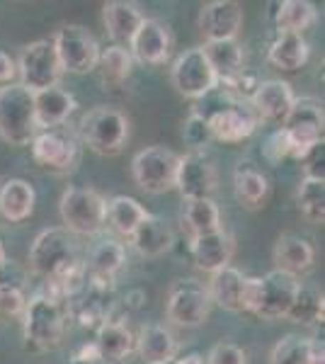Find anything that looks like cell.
<instances>
[{"label": "cell", "instance_id": "obj_1", "mask_svg": "<svg viewBox=\"0 0 325 364\" xmlns=\"http://www.w3.org/2000/svg\"><path fill=\"white\" fill-rule=\"evenodd\" d=\"M66 304L46 289H39L27 299L25 314H22V331H25L27 345H32L34 350L58 348L66 336Z\"/></svg>", "mask_w": 325, "mask_h": 364}, {"label": "cell", "instance_id": "obj_2", "mask_svg": "<svg viewBox=\"0 0 325 364\" xmlns=\"http://www.w3.org/2000/svg\"><path fill=\"white\" fill-rule=\"evenodd\" d=\"M37 132L34 92L20 83L0 87V139L10 146H29Z\"/></svg>", "mask_w": 325, "mask_h": 364}, {"label": "cell", "instance_id": "obj_3", "mask_svg": "<svg viewBox=\"0 0 325 364\" xmlns=\"http://www.w3.org/2000/svg\"><path fill=\"white\" fill-rule=\"evenodd\" d=\"M75 243L66 228H44L29 248V267L46 282H56L78 265Z\"/></svg>", "mask_w": 325, "mask_h": 364}, {"label": "cell", "instance_id": "obj_4", "mask_svg": "<svg viewBox=\"0 0 325 364\" xmlns=\"http://www.w3.org/2000/svg\"><path fill=\"white\" fill-rule=\"evenodd\" d=\"M80 139L97 156H117L129 141V119L119 109L95 107L82 117Z\"/></svg>", "mask_w": 325, "mask_h": 364}, {"label": "cell", "instance_id": "obj_5", "mask_svg": "<svg viewBox=\"0 0 325 364\" xmlns=\"http://www.w3.org/2000/svg\"><path fill=\"white\" fill-rule=\"evenodd\" d=\"M58 209L66 231L78 236H95L107 221V202L90 187H68L61 195Z\"/></svg>", "mask_w": 325, "mask_h": 364}, {"label": "cell", "instance_id": "obj_6", "mask_svg": "<svg viewBox=\"0 0 325 364\" xmlns=\"http://www.w3.org/2000/svg\"><path fill=\"white\" fill-rule=\"evenodd\" d=\"M177 163H180V156L165 146H149V149L139 151L132 161L136 185L151 195H163L168 190H175Z\"/></svg>", "mask_w": 325, "mask_h": 364}, {"label": "cell", "instance_id": "obj_7", "mask_svg": "<svg viewBox=\"0 0 325 364\" xmlns=\"http://www.w3.org/2000/svg\"><path fill=\"white\" fill-rule=\"evenodd\" d=\"M211 296L209 287L197 279H177L168 291L165 314L175 326L197 328L209 318L211 314Z\"/></svg>", "mask_w": 325, "mask_h": 364}, {"label": "cell", "instance_id": "obj_8", "mask_svg": "<svg viewBox=\"0 0 325 364\" xmlns=\"http://www.w3.org/2000/svg\"><path fill=\"white\" fill-rule=\"evenodd\" d=\"M63 70L75 75L90 73L97 66L100 58V44L92 37L90 29H85L82 25H63L56 32V37L51 39Z\"/></svg>", "mask_w": 325, "mask_h": 364}, {"label": "cell", "instance_id": "obj_9", "mask_svg": "<svg viewBox=\"0 0 325 364\" xmlns=\"http://www.w3.org/2000/svg\"><path fill=\"white\" fill-rule=\"evenodd\" d=\"M323 127H325L323 105L311 97H301V100L297 97L292 112L282 122V129L287 132L289 146H292V158L301 161L311 146L323 141Z\"/></svg>", "mask_w": 325, "mask_h": 364}, {"label": "cell", "instance_id": "obj_10", "mask_svg": "<svg viewBox=\"0 0 325 364\" xmlns=\"http://www.w3.org/2000/svg\"><path fill=\"white\" fill-rule=\"evenodd\" d=\"M66 309L68 316H73L82 328L97 331L112 316V279L95 277L87 272L80 289L66 301Z\"/></svg>", "mask_w": 325, "mask_h": 364}, {"label": "cell", "instance_id": "obj_11", "mask_svg": "<svg viewBox=\"0 0 325 364\" xmlns=\"http://www.w3.org/2000/svg\"><path fill=\"white\" fill-rule=\"evenodd\" d=\"M17 70H20V78H22L20 85H25L27 90H32V92L58 87V80H61V75H63L56 49L49 39H39V42H32L29 46H25Z\"/></svg>", "mask_w": 325, "mask_h": 364}, {"label": "cell", "instance_id": "obj_12", "mask_svg": "<svg viewBox=\"0 0 325 364\" xmlns=\"http://www.w3.org/2000/svg\"><path fill=\"white\" fill-rule=\"evenodd\" d=\"M173 85L180 95L199 100L204 97L206 92H211L218 85V78L211 68V63L206 61L202 46L197 49H187L185 54L177 56V61L173 63Z\"/></svg>", "mask_w": 325, "mask_h": 364}, {"label": "cell", "instance_id": "obj_13", "mask_svg": "<svg viewBox=\"0 0 325 364\" xmlns=\"http://www.w3.org/2000/svg\"><path fill=\"white\" fill-rule=\"evenodd\" d=\"M216 182L214 161L204 151H190L187 156H180L175 187L185 199H209L216 190Z\"/></svg>", "mask_w": 325, "mask_h": 364}, {"label": "cell", "instance_id": "obj_14", "mask_svg": "<svg viewBox=\"0 0 325 364\" xmlns=\"http://www.w3.org/2000/svg\"><path fill=\"white\" fill-rule=\"evenodd\" d=\"M301 289L299 277H292L279 269H272L270 274L260 277V309L257 318H287L289 311L294 306V299H297Z\"/></svg>", "mask_w": 325, "mask_h": 364}, {"label": "cell", "instance_id": "obj_15", "mask_svg": "<svg viewBox=\"0 0 325 364\" xmlns=\"http://www.w3.org/2000/svg\"><path fill=\"white\" fill-rule=\"evenodd\" d=\"M32 156L39 166L56 170V173H66L73 168L75 158H78V146L75 139L61 127L56 129H39L37 136L32 139Z\"/></svg>", "mask_w": 325, "mask_h": 364}, {"label": "cell", "instance_id": "obj_16", "mask_svg": "<svg viewBox=\"0 0 325 364\" xmlns=\"http://www.w3.org/2000/svg\"><path fill=\"white\" fill-rule=\"evenodd\" d=\"M206 124H209L211 139L221 141V144H240V141L252 136L260 119H257V114L252 112L250 102L235 100L228 107L211 114L209 119H206Z\"/></svg>", "mask_w": 325, "mask_h": 364}, {"label": "cell", "instance_id": "obj_17", "mask_svg": "<svg viewBox=\"0 0 325 364\" xmlns=\"http://www.w3.org/2000/svg\"><path fill=\"white\" fill-rule=\"evenodd\" d=\"M197 25L206 42L235 39L243 27V5L235 0H211L199 10Z\"/></svg>", "mask_w": 325, "mask_h": 364}, {"label": "cell", "instance_id": "obj_18", "mask_svg": "<svg viewBox=\"0 0 325 364\" xmlns=\"http://www.w3.org/2000/svg\"><path fill=\"white\" fill-rule=\"evenodd\" d=\"M170 46H173V37L168 25H163L161 20H144L129 44V54L146 66H161L168 61Z\"/></svg>", "mask_w": 325, "mask_h": 364}, {"label": "cell", "instance_id": "obj_19", "mask_svg": "<svg viewBox=\"0 0 325 364\" xmlns=\"http://www.w3.org/2000/svg\"><path fill=\"white\" fill-rule=\"evenodd\" d=\"M247 102H250L252 112L257 114V119L282 124L287 114L292 112L297 95H294L292 85L287 80H260Z\"/></svg>", "mask_w": 325, "mask_h": 364}, {"label": "cell", "instance_id": "obj_20", "mask_svg": "<svg viewBox=\"0 0 325 364\" xmlns=\"http://www.w3.org/2000/svg\"><path fill=\"white\" fill-rule=\"evenodd\" d=\"M190 250L197 267L214 274L218 269L228 267L230 255H233V240L226 231L204 233V236H192Z\"/></svg>", "mask_w": 325, "mask_h": 364}, {"label": "cell", "instance_id": "obj_21", "mask_svg": "<svg viewBox=\"0 0 325 364\" xmlns=\"http://www.w3.org/2000/svg\"><path fill=\"white\" fill-rule=\"evenodd\" d=\"M75 97L63 87H49V90L34 92V117L39 129H56L75 112Z\"/></svg>", "mask_w": 325, "mask_h": 364}, {"label": "cell", "instance_id": "obj_22", "mask_svg": "<svg viewBox=\"0 0 325 364\" xmlns=\"http://www.w3.org/2000/svg\"><path fill=\"white\" fill-rule=\"evenodd\" d=\"M102 20L107 27V34L117 42V46L122 44H132L136 29L141 27V22L146 20L141 8L136 3H127V0H112L102 8Z\"/></svg>", "mask_w": 325, "mask_h": 364}, {"label": "cell", "instance_id": "obj_23", "mask_svg": "<svg viewBox=\"0 0 325 364\" xmlns=\"http://www.w3.org/2000/svg\"><path fill=\"white\" fill-rule=\"evenodd\" d=\"M37 202V192L22 178H10L0 185V214L10 224H20L29 219Z\"/></svg>", "mask_w": 325, "mask_h": 364}, {"label": "cell", "instance_id": "obj_24", "mask_svg": "<svg viewBox=\"0 0 325 364\" xmlns=\"http://www.w3.org/2000/svg\"><path fill=\"white\" fill-rule=\"evenodd\" d=\"M134 340H136L134 348L139 350L141 360L146 364H165L173 360V357H177L175 336L165 326H158V323L144 326Z\"/></svg>", "mask_w": 325, "mask_h": 364}, {"label": "cell", "instance_id": "obj_25", "mask_svg": "<svg viewBox=\"0 0 325 364\" xmlns=\"http://www.w3.org/2000/svg\"><path fill=\"white\" fill-rule=\"evenodd\" d=\"M275 262L279 272H287L292 277L309 272L313 267V248L306 238L297 233H282L275 245Z\"/></svg>", "mask_w": 325, "mask_h": 364}, {"label": "cell", "instance_id": "obj_26", "mask_svg": "<svg viewBox=\"0 0 325 364\" xmlns=\"http://www.w3.org/2000/svg\"><path fill=\"white\" fill-rule=\"evenodd\" d=\"M97 350L102 355V362H124L134 352V336L129 331L127 321L122 318H110L97 328Z\"/></svg>", "mask_w": 325, "mask_h": 364}, {"label": "cell", "instance_id": "obj_27", "mask_svg": "<svg viewBox=\"0 0 325 364\" xmlns=\"http://www.w3.org/2000/svg\"><path fill=\"white\" fill-rule=\"evenodd\" d=\"M233 187L235 197L247 209H257L265 204L270 195V180L252 161H240L233 173Z\"/></svg>", "mask_w": 325, "mask_h": 364}, {"label": "cell", "instance_id": "obj_28", "mask_svg": "<svg viewBox=\"0 0 325 364\" xmlns=\"http://www.w3.org/2000/svg\"><path fill=\"white\" fill-rule=\"evenodd\" d=\"M323 343L301 336H284L272 348L270 364H325Z\"/></svg>", "mask_w": 325, "mask_h": 364}, {"label": "cell", "instance_id": "obj_29", "mask_svg": "<svg viewBox=\"0 0 325 364\" xmlns=\"http://www.w3.org/2000/svg\"><path fill=\"white\" fill-rule=\"evenodd\" d=\"M134 248L144 257H161L163 252L173 248V231L161 216L149 214L134 231Z\"/></svg>", "mask_w": 325, "mask_h": 364}, {"label": "cell", "instance_id": "obj_30", "mask_svg": "<svg viewBox=\"0 0 325 364\" xmlns=\"http://www.w3.org/2000/svg\"><path fill=\"white\" fill-rule=\"evenodd\" d=\"M243 284H245V274L235 267H223L218 272L211 274V282L209 287V296H211V304L216 306L226 309V311H233L238 314L240 311V299H243Z\"/></svg>", "mask_w": 325, "mask_h": 364}, {"label": "cell", "instance_id": "obj_31", "mask_svg": "<svg viewBox=\"0 0 325 364\" xmlns=\"http://www.w3.org/2000/svg\"><path fill=\"white\" fill-rule=\"evenodd\" d=\"M206 61L211 63L218 80H230L243 70V46L238 39H223V42H206L202 46Z\"/></svg>", "mask_w": 325, "mask_h": 364}, {"label": "cell", "instance_id": "obj_32", "mask_svg": "<svg viewBox=\"0 0 325 364\" xmlns=\"http://www.w3.org/2000/svg\"><path fill=\"white\" fill-rule=\"evenodd\" d=\"M132 68H134V58L129 54L127 46L112 44L107 49H100L95 70L105 87H119L132 75Z\"/></svg>", "mask_w": 325, "mask_h": 364}, {"label": "cell", "instance_id": "obj_33", "mask_svg": "<svg viewBox=\"0 0 325 364\" xmlns=\"http://www.w3.org/2000/svg\"><path fill=\"white\" fill-rule=\"evenodd\" d=\"M267 58L279 70H299L309 61V44L299 34H279L272 42Z\"/></svg>", "mask_w": 325, "mask_h": 364}, {"label": "cell", "instance_id": "obj_34", "mask_svg": "<svg viewBox=\"0 0 325 364\" xmlns=\"http://www.w3.org/2000/svg\"><path fill=\"white\" fill-rule=\"evenodd\" d=\"M316 22V5L306 0H284L277 3L275 27L279 34H299Z\"/></svg>", "mask_w": 325, "mask_h": 364}, {"label": "cell", "instance_id": "obj_35", "mask_svg": "<svg viewBox=\"0 0 325 364\" xmlns=\"http://www.w3.org/2000/svg\"><path fill=\"white\" fill-rule=\"evenodd\" d=\"M182 221L190 228L192 236H204V233L221 231V211H218L214 199H185L182 209Z\"/></svg>", "mask_w": 325, "mask_h": 364}, {"label": "cell", "instance_id": "obj_36", "mask_svg": "<svg viewBox=\"0 0 325 364\" xmlns=\"http://www.w3.org/2000/svg\"><path fill=\"white\" fill-rule=\"evenodd\" d=\"M124 262H127L124 245L114 238H105L90 250V262H87L85 269L90 274H95V277L112 279L124 267Z\"/></svg>", "mask_w": 325, "mask_h": 364}, {"label": "cell", "instance_id": "obj_37", "mask_svg": "<svg viewBox=\"0 0 325 364\" xmlns=\"http://www.w3.org/2000/svg\"><path fill=\"white\" fill-rule=\"evenodd\" d=\"M146 216H149V211L141 207L134 197L122 195L107 202V221L117 233H122V236H127V238L134 236V231L139 228V224Z\"/></svg>", "mask_w": 325, "mask_h": 364}, {"label": "cell", "instance_id": "obj_38", "mask_svg": "<svg viewBox=\"0 0 325 364\" xmlns=\"http://www.w3.org/2000/svg\"><path fill=\"white\" fill-rule=\"evenodd\" d=\"M299 211L311 224H323L325 221V180L304 178L297 192Z\"/></svg>", "mask_w": 325, "mask_h": 364}, {"label": "cell", "instance_id": "obj_39", "mask_svg": "<svg viewBox=\"0 0 325 364\" xmlns=\"http://www.w3.org/2000/svg\"><path fill=\"white\" fill-rule=\"evenodd\" d=\"M287 318L304 323V326H313V323L323 321V294H318L316 289L301 287Z\"/></svg>", "mask_w": 325, "mask_h": 364}, {"label": "cell", "instance_id": "obj_40", "mask_svg": "<svg viewBox=\"0 0 325 364\" xmlns=\"http://www.w3.org/2000/svg\"><path fill=\"white\" fill-rule=\"evenodd\" d=\"M262 156H265V161H270V163H282L284 158H292V146H289L287 132L282 127L265 139Z\"/></svg>", "mask_w": 325, "mask_h": 364}, {"label": "cell", "instance_id": "obj_41", "mask_svg": "<svg viewBox=\"0 0 325 364\" xmlns=\"http://www.w3.org/2000/svg\"><path fill=\"white\" fill-rule=\"evenodd\" d=\"M182 139H185L187 146H192L194 151H202L206 144L211 141V134H209V124L197 114H190V119L185 122L182 127Z\"/></svg>", "mask_w": 325, "mask_h": 364}, {"label": "cell", "instance_id": "obj_42", "mask_svg": "<svg viewBox=\"0 0 325 364\" xmlns=\"http://www.w3.org/2000/svg\"><path fill=\"white\" fill-rule=\"evenodd\" d=\"M247 355L243 348L233 343H216L211 348L209 357H206V364H245Z\"/></svg>", "mask_w": 325, "mask_h": 364}, {"label": "cell", "instance_id": "obj_43", "mask_svg": "<svg viewBox=\"0 0 325 364\" xmlns=\"http://www.w3.org/2000/svg\"><path fill=\"white\" fill-rule=\"evenodd\" d=\"M27 291L25 289H0V316L3 318H15L25 314L27 306Z\"/></svg>", "mask_w": 325, "mask_h": 364}, {"label": "cell", "instance_id": "obj_44", "mask_svg": "<svg viewBox=\"0 0 325 364\" xmlns=\"http://www.w3.org/2000/svg\"><path fill=\"white\" fill-rule=\"evenodd\" d=\"M304 161V178H313V180H323V173H325V141H318L316 146H311L306 151V156L301 158Z\"/></svg>", "mask_w": 325, "mask_h": 364}, {"label": "cell", "instance_id": "obj_45", "mask_svg": "<svg viewBox=\"0 0 325 364\" xmlns=\"http://www.w3.org/2000/svg\"><path fill=\"white\" fill-rule=\"evenodd\" d=\"M0 289H25V274L13 262L0 267Z\"/></svg>", "mask_w": 325, "mask_h": 364}, {"label": "cell", "instance_id": "obj_46", "mask_svg": "<svg viewBox=\"0 0 325 364\" xmlns=\"http://www.w3.org/2000/svg\"><path fill=\"white\" fill-rule=\"evenodd\" d=\"M73 364H102V355H100L95 343H85L73 352Z\"/></svg>", "mask_w": 325, "mask_h": 364}, {"label": "cell", "instance_id": "obj_47", "mask_svg": "<svg viewBox=\"0 0 325 364\" xmlns=\"http://www.w3.org/2000/svg\"><path fill=\"white\" fill-rule=\"evenodd\" d=\"M15 73H17V66H15L13 56H8L5 51H0V83L8 85L10 80L15 78Z\"/></svg>", "mask_w": 325, "mask_h": 364}, {"label": "cell", "instance_id": "obj_48", "mask_svg": "<svg viewBox=\"0 0 325 364\" xmlns=\"http://www.w3.org/2000/svg\"><path fill=\"white\" fill-rule=\"evenodd\" d=\"M165 364H204V357L199 355V352H187V355L173 357V360L165 362Z\"/></svg>", "mask_w": 325, "mask_h": 364}, {"label": "cell", "instance_id": "obj_49", "mask_svg": "<svg viewBox=\"0 0 325 364\" xmlns=\"http://www.w3.org/2000/svg\"><path fill=\"white\" fill-rule=\"evenodd\" d=\"M8 262V257H5V248H3V240H0V267Z\"/></svg>", "mask_w": 325, "mask_h": 364}]
</instances>
